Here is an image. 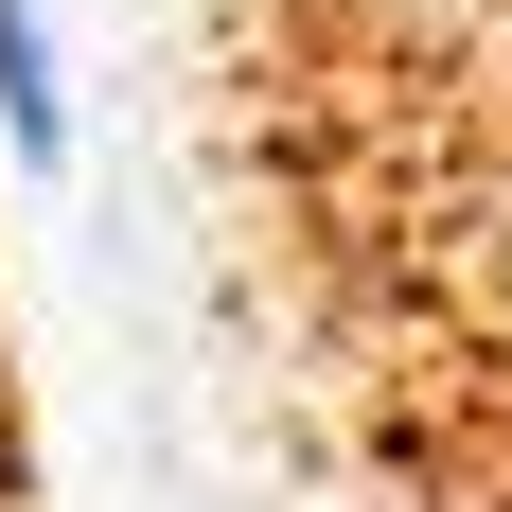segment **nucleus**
Wrapping results in <instances>:
<instances>
[{
	"mask_svg": "<svg viewBox=\"0 0 512 512\" xmlns=\"http://www.w3.org/2000/svg\"><path fill=\"white\" fill-rule=\"evenodd\" d=\"M0 142H18V159L71 142V89H53V18H36V0H0Z\"/></svg>",
	"mask_w": 512,
	"mask_h": 512,
	"instance_id": "1",
	"label": "nucleus"
},
{
	"mask_svg": "<svg viewBox=\"0 0 512 512\" xmlns=\"http://www.w3.org/2000/svg\"><path fill=\"white\" fill-rule=\"evenodd\" d=\"M407 36H512V0H389Z\"/></svg>",
	"mask_w": 512,
	"mask_h": 512,
	"instance_id": "2",
	"label": "nucleus"
}]
</instances>
